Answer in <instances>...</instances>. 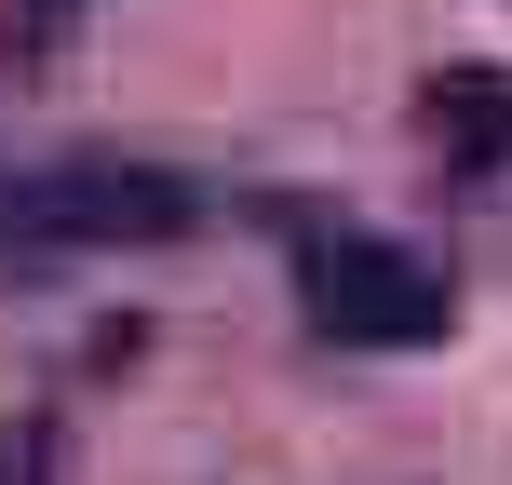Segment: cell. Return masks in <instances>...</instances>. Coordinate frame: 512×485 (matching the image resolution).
<instances>
[{"mask_svg": "<svg viewBox=\"0 0 512 485\" xmlns=\"http://www.w3.org/2000/svg\"><path fill=\"white\" fill-rule=\"evenodd\" d=\"M297 297H310V324H324L337 351H432V337L459 324V283H445L432 256L378 243V230H310L297 243Z\"/></svg>", "mask_w": 512, "mask_h": 485, "instance_id": "1", "label": "cell"}, {"mask_svg": "<svg viewBox=\"0 0 512 485\" xmlns=\"http://www.w3.org/2000/svg\"><path fill=\"white\" fill-rule=\"evenodd\" d=\"M81 14H95V0H14V14H0V54H14V68H54V54L81 41Z\"/></svg>", "mask_w": 512, "mask_h": 485, "instance_id": "4", "label": "cell"}, {"mask_svg": "<svg viewBox=\"0 0 512 485\" xmlns=\"http://www.w3.org/2000/svg\"><path fill=\"white\" fill-rule=\"evenodd\" d=\"M189 176L162 162H68V176L0 189V256H81V243H176L189 230Z\"/></svg>", "mask_w": 512, "mask_h": 485, "instance_id": "2", "label": "cell"}, {"mask_svg": "<svg viewBox=\"0 0 512 485\" xmlns=\"http://www.w3.org/2000/svg\"><path fill=\"white\" fill-rule=\"evenodd\" d=\"M418 135H432L445 162H499L512 149V81L499 68H445L432 95H418Z\"/></svg>", "mask_w": 512, "mask_h": 485, "instance_id": "3", "label": "cell"}]
</instances>
